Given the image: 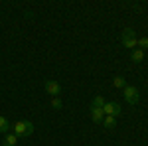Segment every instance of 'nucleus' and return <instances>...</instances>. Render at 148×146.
I'll return each instance as SVG.
<instances>
[{
    "label": "nucleus",
    "mask_w": 148,
    "mask_h": 146,
    "mask_svg": "<svg viewBox=\"0 0 148 146\" xmlns=\"http://www.w3.org/2000/svg\"><path fill=\"white\" fill-rule=\"evenodd\" d=\"M10 128L16 136H30L34 132V124L30 123V121H18V123L12 124Z\"/></svg>",
    "instance_id": "nucleus-1"
},
{
    "label": "nucleus",
    "mask_w": 148,
    "mask_h": 146,
    "mask_svg": "<svg viewBox=\"0 0 148 146\" xmlns=\"http://www.w3.org/2000/svg\"><path fill=\"white\" fill-rule=\"evenodd\" d=\"M121 42H123V45H125V47L134 49V47H136V34H134V30L126 28L125 32H123V36H121Z\"/></svg>",
    "instance_id": "nucleus-2"
},
{
    "label": "nucleus",
    "mask_w": 148,
    "mask_h": 146,
    "mask_svg": "<svg viewBox=\"0 0 148 146\" xmlns=\"http://www.w3.org/2000/svg\"><path fill=\"white\" fill-rule=\"evenodd\" d=\"M123 93H125L126 103H130V105H136L138 99H140V91H138V87H134V85H126L125 89H123Z\"/></svg>",
    "instance_id": "nucleus-3"
},
{
    "label": "nucleus",
    "mask_w": 148,
    "mask_h": 146,
    "mask_svg": "<svg viewBox=\"0 0 148 146\" xmlns=\"http://www.w3.org/2000/svg\"><path fill=\"white\" fill-rule=\"evenodd\" d=\"M44 89L47 91V95H53V97H59V95H61V85H59L57 81H53V79L46 81Z\"/></svg>",
    "instance_id": "nucleus-4"
},
{
    "label": "nucleus",
    "mask_w": 148,
    "mask_h": 146,
    "mask_svg": "<svg viewBox=\"0 0 148 146\" xmlns=\"http://www.w3.org/2000/svg\"><path fill=\"white\" fill-rule=\"evenodd\" d=\"M103 112L105 114H109V117H119L121 114V105L119 103H105V107H103Z\"/></svg>",
    "instance_id": "nucleus-5"
},
{
    "label": "nucleus",
    "mask_w": 148,
    "mask_h": 146,
    "mask_svg": "<svg viewBox=\"0 0 148 146\" xmlns=\"http://www.w3.org/2000/svg\"><path fill=\"white\" fill-rule=\"evenodd\" d=\"M91 119L95 121V123H103V119H105V112H103V109L91 107Z\"/></svg>",
    "instance_id": "nucleus-6"
},
{
    "label": "nucleus",
    "mask_w": 148,
    "mask_h": 146,
    "mask_svg": "<svg viewBox=\"0 0 148 146\" xmlns=\"http://www.w3.org/2000/svg\"><path fill=\"white\" fill-rule=\"evenodd\" d=\"M103 126H105V128H114V126H116V119H114V117H109V114H105V119H103Z\"/></svg>",
    "instance_id": "nucleus-7"
},
{
    "label": "nucleus",
    "mask_w": 148,
    "mask_h": 146,
    "mask_svg": "<svg viewBox=\"0 0 148 146\" xmlns=\"http://www.w3.org/2000/svg\"><path fill=\"white\" fill-rule=\"evenodd\" d=\"M16 142H18V136L14 134V132L6 134V138H4V146H16Z\"/></svg>",
    "instance_id": "nucleus-8"
},
{
    "label": "nucleus",
    "mask_w": 148,
    "mask_h": 146,
    "mask_svg": "<svg viewBox=\"0 0 148 146\" xmlns=\"http://www.w3.org/2000/svg\"><path fill=\"white\" fill-rule=\"evenodd\" d=\"M113 85L116 87V89H125V87H126V81H125V77H121V75H116V77L113 79Z\"/></svg>",
    "instance_id": "nucleus-9"
},
{
    "label": "nucleus",
    "mask_w": 148,
    "mask_h": 146,
    "mask_svg": "<svg viewBox=\"0 0 148 146\" xmlns=\"http://www.w3.org/2000/svg\"><path fill=\"white\" fill-rule=\"evenodd\" d=\"M130 57H132V61H134V63H140V61L144 59V51H142V49H134Z\"/></svg>",
    "instance_id": "nucleus-10"
},
{
    "label": "nucleus",
    "mask_w": 148,
    "mask_h": 146,
    "mask_svg": "<svg viewBox=\"0 0 148 146\" xmlns=\"http://www.w3.org/2000/svg\"><path fill=\"white\" fill-rule=\"evenodd\" d=\"M8 130H10V123H8L4 117H0V132H2V134H6Z\"/></svg>",
    "instance_id": "nucleus-11"
},
{
    "label": "nucleus",
    "mask_w": 148,
    "mask_h": 146,
    "mask_svg": "<svg viewBox=\"0 0 148 146\" xmlns=\"http://www.w3.org/2000/svg\"><path fill=\"white\" fill-rule=\"evenodd\" d=\"M136 45H138V49H142V51H144V49L148 47V38H146V36L136 38Z\"/></svg>",
    "instance_id": "nucleus-12"
},
{
    "label": "nucleus",
    "mask_w": 148,
    "mask_h": 146,
    "mask_svg": "<svg viewBox=\"0 0 148 146\" xmlns=\"http://www.w3.org/2000/svg\"><path fill=\"white\" fill-rule=\"evenodd\" d=\"M105 99H103L101 95H97V97H95V99H93V103H91V107H97V109H103V107H105Z\"/></svg>",
    "instance_id": "nucleus-13"
},
{
    "label": "nucleus",
    "mask_w": 148,
    "mask_h": 146,
    "mask_svg": "<svg viewBox=\"0 0 148 146\" xmlns=\"http://www.w3.org/2000/svg\"><path fill=\"white\" fill-rule=\"evenodd\" d=\"M51 105H53V109H61V107H63V103H61V99H59V97H53Z\"/></svg>",
    "instance_id": "nucleus-14"
}]
</instances>
